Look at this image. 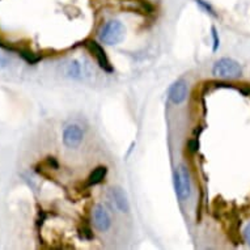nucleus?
I'll list each match as a JSON object with an SVG mask.
<instances>
[{
    "instance_id": "obj_1",
    "label": "nucleus",
    "mask_w": 250,
    "mask_h": 250,
    "mask_svg": "<svg viewBox=\"0 0 250 250\" xmlns=\"http://www.w3.org/2000/svg\"><path fill=\"white\" fill-rule=\"evenodd\" d=\"M125 36H126V29H125L122 22L118 20L107 21L106 24L101 28L99 33V37L101 40V42H104L105 45L109 46L121 43L123 41Z\"/></svg>"
},
{
    "instance_id": "obj_2",
    "label": "nucleus",
    "mask_w": 250,
    "mask_h": 250,
    "mask_svg": "<svg viewBox=\"0 0 250 250\" xmlns=\"http://www.w3.org/2000/svg\"><path fill=\"white\" fill-rule=\"evenodd\" d=\"M212 74L216 78L224 79V80H234V79L241 78L242 67L234 59L222 58L213 64Z\"/></svg>"
},
{
    "instance_id": "obj_3",
    "label": "nucleus",
    "mask_w": 250,
    "mask_h": 250,
    "mask_svg": "<svg viewBox=\"0 0 250 250\" xmlns=\"http://www.w3.org/2000/svg\"><path fill=\"white\" fill-rule=\"evenodd\" d=\"M174 189H176L177 198L181 202L189 199L191 195V180L190 173L185 165H180L174 173Z\"/></svg>"
},
{
    "instance_id": "obj_4",
    "label": "nucleus",
    "mask_w": 250,
    "mask_h": 250,
    "mask_svg": "<svg viewBox=\"0 0 250 250\" xmlns=\"http://www.w3.org/2000/svg\"><path fill=\"white\" fill-rule=\"evenodd\" d=\"M88 51H89L93 57L96 58V61L99 63V66L103 68L104 71H106V72H113V67L110 64V61H109V58H107L106 53H105V50L103 49V46L97 43L93 40H86L85 43H84Z\"/></svg>"
},
{
    "instance_id": "obj_5",
    "label": "nucleus",
    "mask_w": 250,
    "mask_h": 250,
    "mask_svg": "<svg viewBox=\"0 0 250 250\" xmlns=\"http://www.w3.org/2000/svg\"><path fill=\"white\" fill-rule=\"evenodd\" d=\"M92 220H93V226L96 229L100 232H106L111 227V217L109 215L105 207L101 205L95 206V208L92 211Z\"/></svg>"
},
{
    "instance_id": "obj_6",
    "label": "nucleus",
    "mask_w": 250,
    "mask_h": 250,
    "mask_svg": "<svg viewBox=\"0 0 250 250\" xmlns=\"http://www.w3.org/2000/svg\"><path fill=\"white\" fill-rule=\"evenodd\" d=\"M84 131L79 125H70L63 131V143L68 148H78L83 142Z\"/></svg>"
},
{
    "instance_id": "obj_7",
    "label": "nucleus",
    "mask_w": 250,
    "mask_h": 250,
    "mask_svg": "<svg viewBox=\"0 0 250 250\" xmlns=\"http://www.w3.org/2000/svg\"><path fill=\"white\" fill-rule=\"evenodd\" d=\"M188 97V85L184 80H178L168 90V99L174 105H180Z\"/></svg>"
},
{
    "instance_id": "obj_8",
    "label": "nucleus",
    "mask_w": 250,
    "mask_h": 250,
    "mask_svg": "<svg viewBox=\"0 0 250 250\" xmlns=\"http://www.w3.org/2000/svg\"><path fill=\"white\" fill-rule=\"evenodd\" d=\"M111 195H113V199H114V203L117 206V208L121 211V212H128L130 211V203H128L127 195L125 193V190L119 186H115L111 189Z\"/></svg>"
},
{
    "instance_id": "obj_9",
    "label": "nucleus",
    "mask_w": 250,
    "mask_h": 250,
    "mask_svg": "<svg viewBox=\"0 0 250 250\" xmlns=\"http://www.w3.org/2000/svg\"><path fill=\"white\" fill-rule=\"evenodd\" d=\"M107 174V168L106 167H97L96 169H93V172L90 173V176L88 177V186H95V185L101 184L105 177Z\"/></svg>"
},
{
    "instance_id": "obj_10",
    "label": "nucleus",
    "mask_w": 250,
    "mask_h": 250,
    "mask_svg": "<svg viewBox=\"0 0 250 250\" xmlns=\"http://www.w3.org/2000/svg\"><path fill=\"white\" fill-rule=\"evenodd\" d=\"M19 54H20V57L22 58L25 62H28L29 64H36V63H38V62L42 59L41 55L34 54L32 50L29 49H19Z\"/></svg>"
},
{
    "instance_id": "obj_11",
    "label": "nucleus",
    "mask_w": 250,
    "mask_h": 250,
    "mask_svg": "<svg viewBox=\"0 0 250 250\" xmlns=\"http://www.w3.org/2000/svg\"><path fill=\"white\" fill-rule=\"evenodd\" d=\"M66 74L70 78H80V75H82V66H80V63L78 61L70 62L66 67Z\"/></svg>"
},
{
    "instance_id": "obj_12",
    "label": "nucleus",
    "mask_w": 250,
    "mask_h": 250,
    "mask_svg": "<svg viewBox=\"0 0 250 250\" xmlns=\"http://www.w3.org/2000/svg\"><path fill=\"white\" fill-rule=\"evenodd\" d=\"M195 1H197L198 4L201 5L202 8L205 9L206 12L209 13V15H212V16H215V17L217 16L216 13H215V9H213L212 7H211V5H209L208 3H207V1H205V0H195Z\"/></svg>"
},
{
    "instance_id": "obj_13",
    "label": "nucleus",
    "mask_w": 250,
    "mask_h": 250,
    "mask_svg": "<svg viewBox=\"0 0 250 250\" xmlns=\"http://www.w3.org/2000/svg\"><path fill=\"white\" fill-rule=\"evenodd\" d=\"M80 238H83V240H92L93 238V233H92L90 228H88V227L80 228Z\"/></svg>"
},
{
    "instance_id": "obj_14",
    "label": "nucleus",
    "mask_w": 250,
    "mask_h": 250,
    "mask_svg": "<svg viewBox=\"0 0 250 250\" xmlns=\"http://www.w3.org/2000/svg\"><path fill=\"white\" fill-rule=\"evenodd\" d=\"M212 38H213V51H216L219 49V45H220V40H219V36H217L216 29L212 28Z\"/></svg>"
},
{
    "instance_id": "obj_15",
    "label": "nucleus",
    "mask_w": 250,
    "mask_h": 250,
    "mask_svg": "<svg viewBox=\"0 0 250 250\" xmlns=\"http://www.w3.org/2000/svg\"><path fill=\"white\" fill-rule=\"evenodd\" d=\"M9 66V59L7 57H4L3 54H0V70L1 68H5V67Z\"/></svg>"
},
{
    "instance_id": "obj_16",
    "label": "nucleus",
    "mask_w": 250,
    "mask_h": 250,
    "mask_svg": "<svg viewBox=\"0 0 250 250\" xmlns=\"http://www.w3.org/2000/svg\"><path fill=\"white\" fill-rule=\"evenodd\" d=\"M47 165H49V168L54 169V170H57L59 168V164H58L54 157H47Z\"/></svg>"
},
{
    "instance_id": "obj_17",
    "label": "nucleus",
    "mask_w": 250,
    "mask_h": 250,
    "mask_svg": "<svg viewBox=\"0 0 250 250\" xmlns=\"http://www.w3.org/2000/svg\"><path fill=\"white\" fill-rule=\"evenodd\" d=\"M244 238H245V242L250 246V223L245 227L244 229Z\"/></svg>"
},
{
    "instance_id": "obj_18",
    "label": "nucleus",
    "mask_w": 250,
    "mask_h": 250,
    "mask_svg": "<svg viewBox=\"0 0 250 250\" xmlns=\"http://www.w3.org/2000/svg\"><path fill=\"white\" fill-rule=\"evenodd\" d=\"M198 148H199V143H198V140H190L189 142L190 152H197Z\"/></svg>"
}]
</instances>
